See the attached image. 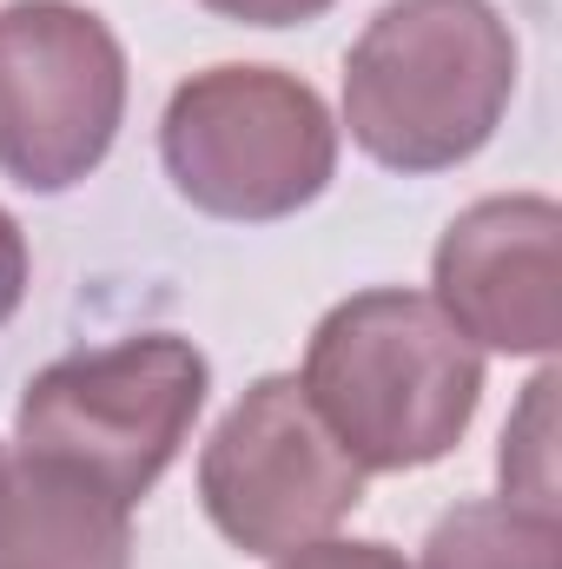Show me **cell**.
Masks as SVG:
<instances>
[{
    "label": "cell",
    "mask_w": 562,
    "mask_h": 569,
    "mask_svg": "<svg viewBox=\"0 0 562 569\" xmlns=\"http://www.w3.org/2000/svg\"><path fill=\"white\" fill-rule=\"evenodd\" d=\"M311 411L371 470L443 463L483 405V351L436 311L430 291L371 284L338 298L298 371Z\"/></svg>",
    "instance_id": "obj_1"
},
{
    "label": "cell",
    "mask_w": 562,
    "mask_h": 569,
    "mask_svg": "<svg viewBox=\"0 0 562 569\" xmlns=\"http://www.w3.org/2000/svg\"><path fill=\"white\" fill-rule=\"evenodd\" d=\"M510 100L516 33L490 0H384L344 53V127L404 179L476 159Z\"/></svg>",
    "instance_id": "obj_2"
},
{
    "label": "cell",
    "mask_w": 562,
    "mask_h": 569,
    "mask_svg": "<svg viewBox=\"0 0 562 569\" xmlns=\"http://www.w3.org/2000/svg\"><path fill=\"white\" fill-rule=\"evenodd\" d=\"M159 166L192 212L272 226L338 179V120L311 80L225 60L172 87L159 113Z\"/></svg>",
    "instance_id": "obj_3"
},
{
    "label": "cell",
    "mask_w": 562,
    "mask_h": 569,
    "mask_svg": "<svg viewBox=\"0 0 562 569\" xmlns=\"http://www.w3.org/2000/svg\"><path fill=\"white\" fill-rule=\"evenodd\" d=\"M205 391L212 365L192 338L140 331L120 345L67 351L33 371L13 411V443L20 457L60 463L133 510L185 450Z\"/></svg>",
    "instance_id": "obj_4"
},
{
    "label": "cell",
    "mask_w": 562,
    "mask_h": 569,
    "mask_svg": "<svg viewBox=\"0 0 562 569\" xmlns=\"http://www.w3.org/2000/svg\"><path fill=\"white\" fill-rule=\"evenodd\" d=\"M127 120V47L80 0L0 7V179L73 192L107 166Z\"/></svg>",
    "instance_id": "obj_5"
},
{
    "label": "cell",
    "mask_w": 562,
    "mask_h": 569,
    "mask_svg": "<svg viewBox=\"0 0 562 569\" xmlns=\"http://www.w3.org/2000/svg\"><path fill=\"white\" fill-rule=\"evenodd\" d=\"M364 503V470L291 371L259 378L199 450V510L245 557H291Z\"/></svg>",
    "instance_id": "obj_6"
},
{
    "label": "cell",
    "mask_w": 562,
    "mask_h": 569,
    "mask_svg": "<svg viewBox=\"0 0 562 569\" xmlns=\"http://www.w3.org/2000/svg\"><path fill=\"white\" fill-rule=\"evenodd\" d=\"M562 206L550 192H496L463 206L436 252H430V298L436 311L476 345L503 358H550L562 345Z\"/></svg>",
    "instance_id": "obj_7"
},
{
    "label": "cell",
    "mask_w": 562,
    "mask_h": 569,
    "mask_svg": "<svg viewBox=\"0 0 562 569\" xmlns=\"http://www.w3.org/2000/svg\"><path fill=\"white\" fill-rule=\"evenodd\" d=\"M0 569H133V510L60 463L7 457Z\"/></svg>",
    "instance_id": "obj_8"
},
{
    "label": "cell",
    "mask_w": 562,
    "mask_h": 569,
    "mask_svg": "<svg viewBox=\"0 0 562 569\" xmlns=\"http://www.w3.org/2000/svg\"><path fill=\"white\" fill-rule=\"evenodd\" d=\"M418 569H562V517L510 497H470L436 517Z\"/></svg>",
    "instance_id": "obj_9"
},
{
    "label": "cell",
    "mask_w": 562,
    "mask_h": 569,
    "mask_svg": "<svg viewBox=\"0 0 562 569\" xmlns=\"http://www.w3.org/2000/svg\"><path fill=\"white\" fill-rule=\"evenodd\" d=\"M503 497L530 503V510H556V371H536L516 418L503 425Z\"/></svg>",
    "instance_id": "obj_10"
},
{
    "label": "cell",
    "mask_w": 562,
    "mask_h": 569,
    "mask_svg": "<svg viewBox=\"0 0 562 569\" xmlns=\"http://www.w3.org/2000/svg\"><path fill=\"white\" fill-rule=\"evenodd\" d=\"M279 569H411V563H404V550L371 543V537H318V543L279 557Z\"/></svg>",
    "instance_id": "obj_11"
},
{
    "label": "cell",
    "mask_w": 562,
    "mask_h": 569,
    "mask_svg": "<svg viewBox=\"0 0 562 569\" xmlns=\"http://www.w3.org/2000/svg\"><path fill=\"white\" fill-rule=\"evenodd\" d=\"M199 7L219 20H239V27H304V20L331 13L338 0H199Z\"/></svg>",
    "instance_id": "obj_12"
},
{
    "label": "cell",
    "mask_w": 562,
    "mask_h": 569,
    "mask_svg": "<svg viewBox=\"0 0 562 569\" xmlns=\"http://www.w3.org/2000/svg\"><path fill=\"white\" fill-rule=\"evenodd\" d=\"M27 284H33V252H27V232H20V219L0 206V325H13V311L27 305Z\"/></svg>",
    "instance_id": "obj_13"
},
{
    "label": "cell",
    "mask_w": 562,
    "mask_h": 569,
    "mask_svg": "<svg viewBox=\"0 0 562 569\" xmlns=\"http://www.w3.org/2000/svg\"><path fill=\"white\" fill-rule=\"evenodd\" d=\"M0 470H7V450H0Z\"/></svg>",
    "instance_id": "obj_14"
}]
</instances>
